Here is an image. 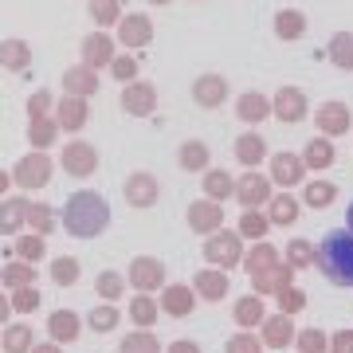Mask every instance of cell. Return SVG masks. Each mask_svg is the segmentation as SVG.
<instances>
[{"label":"cell","instance_id":"6da1fadb","mask_svg":"<svg viewBox=\"0 0 353 353\" xmlns=\"http://www.w3.org/2000/svg\"><path fill=\"white\" fill-rule=\"evenodd\" d=\"M322 263H326V271L338 279V283H353V236H345V232L326 236Z\"/></svg>","mask_w":353,"mask_h":353},{"label":"cell","instance_id":"7a4b0ae2","mask_svg":"<svg viewBox=\"0 0 353 353\" xmlns=\"http://www.w3.org/2000/svg\"><path fill=\"white\" fill-rule=\"evenodd\" d=\"M330 51H334V63L338 67H353V36H338Z\"/></svg>","mask_w":353,"mask_h":353},{"label":"cell","instance_id":"3957f363","mask_svg":"<svg viewBox=\"0 0 353 353\" xmlns=\"http://www.w3.org/2000/svg\"><path fill=\"white\" fill-rule=\"evenodd\" d=\"M275 24H279V36H287V39L303 36V16H299V12H283Z\"/></svg>","mask_w":353,"mask_h":353},{"label":"cell","instance_id":"277c9868","mask_svg":"<svg viewBox=\"0 0 353 353\" xmlns=\"http://www.w3.org/2000/svg\"><path fill=\"white\" fill-rule=\"evenodd\" d=\"M216 94L224 99V83H216V79H204V83H201V99H204V102H212Z\"/></svg>","mask_w":353,"mask_h":353},{"label":"cell","instance_id":"5b68a950","mask_svg":"<svg viewBox=\"0 0 353 353\" xmlns=\"http://www.w3.org/2000/svg\"><path fill=\"white\" fill-rule=\"evenodd\" d=\"M350 220H353V216H350Z\"/></svg>","mask_w":353,"mask_h":353}]
</instances>
